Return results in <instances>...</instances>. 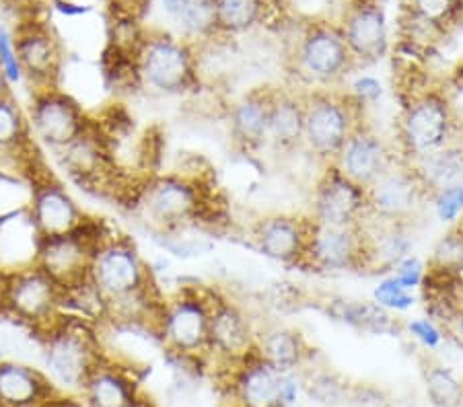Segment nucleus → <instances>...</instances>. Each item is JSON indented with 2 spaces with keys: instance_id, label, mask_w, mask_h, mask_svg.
Masks as SVG:
<instances>
[{
  "instance_id": "obj_1",
  "label": "nucleus",
  "mask_w": 463,
  "mask_h": 407,
  "mask_svg": "<svg viewBox=\"0 0 463 407\" xmlns=\"http://www.w3.org/2000/svg\"><path fill=\"white\" fill-rule=\"evenodd\" d=\"M132 208L153 231L174 233L211 220L216 204L211 188L198 175L169 171L145 177L132 199Z\"/></svg>"
},
{
  "instance_id": "obj_2",
  "label": "nucleus",
  "mask_w": 463,
  "mask_h": 407,
  "mask_svg": "<svg viewBox=\"0 0 463 407\" xmlns=\"http://www.w3.org/2000/svg\"><path fill=\"white\" fill-rule=\"evenodd\" d=\"M89 284L109 305L134 299V296L159 291L146 259L128 236L109 233L97 243L91 265H89Z\"/></svg>"
},
{
  "instance_id": "obj_3",
  "label": "nucleus",
  "mask_w": 463,
  "mask_h": 407,
  "mask_svg": "<svg viewBox=\"0 0 463 407\" xmlns=\"http://www.w3.org/2000/svg\"><path fill=\"white\" fill-rule=\"evenodd\" d=\"M364 114L340 88H309L305 91L303 148L321 165L338 159Z\"/></svg>"
},
{
  "instance_id": "obj_4",
  "label": "nucleus",
  "mask_w": 463,
  "mask_h": 407,
  "mask_svg": "<svg viewBox=\"0 0 463 407\" xmlns=\"http://www.w3.org/2000/svg\"><path fill=\"white\" fill-rule=\"evenodd\" d=\"M43 333V360L54 383L80 389L103 360L99 339L79 317L60 315Z\"/></svg>"
},
{
  "instance_id": "obj_5",
  "label": "nucleus",
  "mask_w": 463,
  "mask_h": 407,
  "mask_svg": "<svg viewBox=\"0 0 463 407\" xmlns=\"http://www.w3.org/2000/svg\"><path fill=\"white\" fill-rule=\"evenodd\" d=\"M213 291L203 286H182L165 296L156 321V336L174 356L203 358L208 354Z\"/></svg>"
},
{
  "instance_id": "obj_6",
  "label": "nucleus",
  "mask_w": 463,
  "mask_h": 407,
  "mask_svg": "<svg viewBox=\"0 0 463 407\" xmlns=\"http://www.w3.org/2000/svg\"><path fill=\"white\" fill-rule=\"evenodd\" d=\"M138 87L161 97L196 91L200 70L188 43L169 35L148 37L137 48Z\"/></svg>"
},
{
  "instance_id": "obj_7",
  "label": "nucleus",
  "mask_w": 463,
  "mask_h": 407,
  "mask_svg": "<svg viewBox=\"0 0 463 407\" xmlns=\"http://www.w3.org/2000/svg\"><path fill=\"white\" fill-rule=\"evenodd\" d=\"M66 294L37 265L0 272V313L43 331L62 315Z\"/></svg>"
},
{
  "instance_id": "obj_8",
  "label": "nucleus",
  "mask_w": 463,
  "mask_h": 407,
  "mask_svg": "<svg viewBox=\"0 0 463 407\" xmlns=\"http://www.w3.org/2000/svg\"><path fill=\"white\" fill-rule=\"evenodd\" d=\"M453 128L451 106L445 95L430 88L406 99L398 124V151L400 161L412 162L424 154L435 153L449 144Z\"/></svg>"
},
{
  "instance_id": "obj_9",
  "label": "nucleus",
  "mask_w": 463,
  "mask_h": 407,
  "mask_svg": "<svg viewBox=\"0 0 463 407\" xmlns=\"http://www.w3.org/2000/svg\"><path fill=\"white\" fill-rule=\"evenodd\" d=\"M25 111L37 146H46L54 154L83 136L93 122L80 101L60 87L33 91Z\"/></svg>"
},
{
  "instance_id": "obj_10",
  "label": "nucleus",
  "mask_w": 463,
  "mask_h": 407,
  "mask_svg": "<svg viewBox=\"0 0 463 407\" xmlns=\"http://www.w3.org/2000/svg\"><path fill=\"white\" fill-rule=\"evenodd\" d=\"M106 235L108 228L87 218L85 225L77 231L40 239L35 265L46 272L62 288L64 294H69L89 280L93 251Z\"/></svg>"
},
{
  "instance_id": "obj_11",
  "label": "nucleus",
  "mask_w": 463,
  "mask_h": 407,
  "mask_svg": "<svg viewBox=\"0 0 463 407\" xmlns=\"http://www.w3.org/2000/svg\"><path fill=\"white\" fill-rule=\"evenodd\" d=\"M303 265L326 273L369 270L363 227L319 225L309 218Z\"/></svg>"
},
{
  "instance_id": "obj_12",
  "label": "nucleus",
  "mask_w": 463,
  "mask_h": 407,
  "mask_svg": "<svg viewBox=\"0 0 463 407\" xmlns=\"http://www.w3.org/2000/svg\"><path fill=\"white\" fill-rule=\"evenodd\" d=\"M369 217L377 222H404L414 225L424 206L429 204V191L410 162L398 161L377 183L367 190Z\"/></svg>"
},
{
  "instance_id": "obj_13",
  "label": "nucleus",
  "mask_w": 463,
  "mask_h": 407,
  "mask_svg": "<svg viewBox=\"0 0 463 407\" xmlns=\"http://www.w3.org/2000/svg\"><path fill=\"white\" fill-rule=\"evenodd\" d=\"M369 217L367 190L334 165H324L311 194L309 218L319 225L358 227Z\"/></svg>"
},
{
  "instance_id": "obj_14",
  "label": "nucleus",
  "mask_w": 463,
  "mask_h": 407,
  "mask_svg": "<svg viewBox=\"0 0 463 407\" xmlns=\"http://www.w3.org/2000/svg\"><path fill=\"white\" fill-rule=\"evenodd\" d=\"M29 181H32V188H29V204L25 208L40 239L72 233L85 225L87 217L83 208L54 175L37 169Z\"/></svg>"
},
{
  "instance_id": "obj_15",
  "label": "nucleus",
  "mask_w": 463,
  "mask_h": 407,
  "mask_svg": "<svg viewBox=\"0 0 463 407\" xmlns=\"http://www.w3.org/2000/svg\"><path fill=\"white\" fill-rule=\"evenodd\" d=\"M258 328L241 302L213 291L211 325H208V354L231 366L256 350Z\"/></svg>"
},
{
  "instance_id": "obj_16",
  "label": "nucleus",
  "mask_w": 463,
  "mask_h": 407,
  "mask_svg": "<svg viewBox=\"0 0 463 407\" xmlns=\"http://www.w3.org/2000/svg\"><path fill=\"white\" fill-rule=\"evenodd\" d=\"M13 37L21 70H24V80L32 87V93L60 87L64 56L50 27L32 17L19 23Z\"/></svg>"
},
{
  "instance_id": "obj_17",
  "label": "nucleus",
  "mask_w": 463,
  "mask_h": 407,
  "mask_svg": "<svg viewBox=\"0 0 463 407\" xmlns=\"http://www.w3.org/2000/svg\"><path fill=\"white\" fill-rule=\"evenodd\" d=\"M354 58L345 35L332 27H316L303 37L298 48V70L313 88H334L348 77ZM309 91V88H307Z\"/></svg>"
},
{
  "instance_id": "obj_18",
  "label": "nucleus",
  "mask_w": 463,
  "mask_h": 407,
  "mask_svg": "<svg viewBox=\"0 0 463 407\" xmlns=\"http://www.w3.org/2000/svg\"><path fill=\"white\" fill-rule=\"evenodd\" d=\"M400 159L395 154L393 146L375 128H371L367 122H361L346 140V144L340 151L338 159L334 161V165L348 180H353L361 188L369 190Z\"/></svg>"
},
{
  "instance_id": "obj_19",
  "label": "nucleus",
  "mask_w": 463,
  "mask_h": 407,
  "mask_svg": "<svg viewBox=\"0 0 463 407\" xmlns=\"http://www.w3.org/2000/svg\"><path fill=\"white\" fill-rule=\"evenodd\" d=\"M309 217L268 214L253 225L251 239L261 255L282 265H303L307 245Z\"/></svg>"
},
{
  "instance_id": "obj_20",
  "label": "nucleus",
  "mask_w": 463,
  "mask_h": 407,
  "mask_svg": "<svg viewBox=\"0 0 463 407\" xmlns=\"http://www.w3.org/2000/svg\"><path fill=\"white\" fill-rule=\"evenodd\" d=\"M5 162H13L29 177L40 169L37 143L29 128L27 111L13 93L0 97V165Z\"/></svg>"
},
{
  "instance_id": "obj_21",
  "label": "nucleus",
  "mask_w": 463,
  "mask_h": 407,
  "mask_svg": "<svg viewBox=\"0 0 463 407\" xmlns=\"http://www.w3.org/2000/svg\"><path fill=\"white\" fill-rule=\"evenodd\" d=\"M272 88H251L231 103L227 120L235 146L245 154L268 146V116H270Z\"/></svg>"
},
{
  "instance_id": "obj_22",
  "label": "nucleus",
  "mask_w": 463,
  "mask_h": 407,
  "mask_svg": "<svg viewBox=\"0 0 463 407\" xmlns=\"http://www.w3.org/2000/svg\"><path fill=\"white\" fill-rule=\"evenodd\" d=\"M282 375L253 350L233 370V397L237 407H282Z\"/></svg>"
},
{
  "instance_id": "obj_23",
  "label": "nucleus",
  "mask_w": 463,
  "mask_h": 407,
  "mask_svg": "<svg viewBox=\"0 0 463 407\" xmlns=\"http://www.w3.org/2000/svg\"><path fill=\"white\" fill-rule=\"evenodd\" d=\"M305 91L272 88L270 116H268V146L279 153L303 148Z\"/></svg>"
},
{
  "instance_id": "obj_24",
  "label": "nucleus",
  "mask_w": 463,
  "mask_h": 407,
  "mask_svg": "<svg viewBox=\"0 0 463 407\" xmlns=\"http://www.w3.org/2000/svg\"><path fill=\"white\" fill-rule=\"evenodd\" d=\"M346 46L354 62H379L387 51V23L379 6L364 5L350 14L345 29Z\"/></svg>"
},
{
  "instance_id": "obj_25",
  "label": "nucleus",
  "mask_w": 463,
  "mask_h": 407,
  "mask_svg": "<svg viewBox=\"0 0 463 407\" xmlns=\"http://www.w3.org/2000/svg\"><path fill=\"white\" fill-rule=\"evenodd\" d=\"M256 350L280 375L301 373L311 358L305 338L288 325H270L266 329H258Z\"/></svg>"
},
{
  "instance_id": "obj_26",
  "label": "nucleus",
  "mask_w": 463,
  "mask_h": 407,
  "mask_svg": "<svg viewBox=\"0 0 463 407\" xmlns=\"http://www.w3.org/2000/svg\"><path fill=\"white\" fill-rule=\"evenodd\" d=\"M52 395L54 387L40 370L0 360V407H40Z\"/></svg>"
},
{
  "instance_id": "obj_27",
  "label": "nucleus",
  "mask_w": 463,
  "mask_h": 407,
  "mask_svg": "<svg viewBox=\"0 0 463 407\" xmlns=\"http://www.w3.org/2000/svg\"><path fill=\"white\" fill-rule=\"evenodd\" d=\"M83 393L89 407H130L138 399V387L124 368L101 360L87 379Z\"/></svg>"
},
{
  "instance_id": "obj_28",
  "label": "nucleus",
  "mask_w": 463,
  "mask_h": 407,
  "mask_svg": "<svg viewBox=\"0 0 463 407\" xmlns=\"http://www.w3.org/2000/svg\"><path fill=\"white\" fill-rule=\"evenodd\" d=\"M416 175L420 177L429 196L447 185L463 183V151L458 146H443L435 153L424 154V157L410 162Z\"/></svg>"
},
{
  "instance_id": "obj_29",
  "label": "nucleus",
  "mask_w": 463,
  "mask_h": 407,
  "mask_svg": "<svg viewBox=\"0 0 463 407\" xmlns=\"http://www.w3.org/2000/svg\"><path fill=\"white\" fill-rule=\"evenodd\" d=\"M334 317L350 328L367 333H387L395 328V321L390 310L381 309L373 301H342L335 302L332 309Z\"/></svg>"
},
{
  "instance_id": "obj_30",
  "label": "nucleus",
  "mask_w": 463,
  "mask_h": 407,
  "mask_svg": "<svg viewBox=\"0 0 463 407\" xmlns=\"http://www.w3.org/2000/svg\"><path fill=\"white\" fill-rule=\"evenodd\" d=\"M219 32L241 33L248 32L261 17L264 0H214Z\"/></svg>"
},
{
  "instance_id": "obj_31",
  "label": "nucleus",
  "mask_w": 463,
  "mask_h": 407,
  "mask_svg": "<svg viewBox=\"0 0 463 407\" xmlns=\"http://www.w3.org/2000/svg\"><path fill=\"white\" fill-rule=\"evenodd\" d=\"M424 389L435 407H461L463 387L447 366H427L424 370Z\"/></svg>"
},
{
  "instance_id": "obj_32",
  "label": "nucleus",
  "mask_w": 463,
  "mask_h": 407,
  "mask_svg": "<svg viewBox=\"0 0 463 407\" xmlns=\"http://www.w3.org/2000/svg\"><path fill=\"white\" fill-rule=\"evenodd\" d=\"M175 21L196 37H211L219 32L214 0H184Z\"/></svg>"
},
{
  "instance_id": "obj_33",
  "label": "nucleus",
  "mask_w": 463,
  "mask_h": 407,
  "mask_svg": "<svg viewBox=\"0 0 463 407\" xmlns=\"http://www.w3.org/2000/svg\"><path fill=\"white\" fill-rule=\"evenodd\" d=\"M303 389L311 399H316L319 403L334 405L350 399V389L345 381H340L338 376L330 370H321V373H313L311 376H301Z\"/></svg>"
},
{
  "instance_id": "obj_34",
  "label": "nucleus",
  "mask_w": 463,
  "mask_h": 407,
  "mask_svg": "<svg viewBox=\"0 0 463 407\" xmlns=\"http://www.w3.org/2000/svg\"><path fill=\"white\" fill-rule=\"evenodd\" d=\"M371 301L377 302L381 309L390 310V313H408L416 305L414 292L408 291L404 284H400L392 273H385L377 286L373 288Z\"/></svg>"
},
{
  "instance_id": "obj_35",
  "label": "nucleus",
  "mask_w": 463,
  "mask_h": 407,
  "mask_svg": "<svg viewBox=\"0 0 463 407\" xmlns=\"http://www.w3.org/2000/svg\"><path fill=\"white\" fill-rule=\"evenodd\" d=\"M432 212L439 222L453 225L463 217V183L447 185L443 190H437L429 196Z\"/></svg>"
},
{
  "instance_id": "obj_36",
  "label": "nucleus",
  "mask_w": 463,
  "mask_h": 407,
  "mask_svg": "<svg viewBox=\"0 0 463 407\" xmlns=\"http://www.w3.org/2000/svg\"><path fill=\"white\" fill-rule=\"evenodd\" d=\"M345 93L364 114L367 109L375 107L381 97H383V85H381V80L377 77H373V74H361V77H356L353 83L348 85V88H345Z\"/></svg>"
},
{
  "instance_id": "obj_37",
  "label": "nucleus",
  "mask_w": 463,
  "mask_h": 407,
  "mask_svg": "<svg viewBox=\"0 0 463 407\" xmlns=\"http://www.w3.org/2000/svg\"><path fill=\"white\" fill-rule=\"evenodd\" d=\"M404 328L408 336L422 347H427V350H437L445 339L443 328L435 319H430V317H414V319H408L404 323Z\"/></svg>"
},
{
  "instance_id": "obj_38",
  "label": "nucleus",
  "mask_w": 463,
  "mask_h": 407,
  "mask_svg": "<svg viewBox=\"0 0 463 407\" xmlns=\"http://www.w3.org/2000/svg\"><path fill=\"white\" fill-rule=\"evenodd\" d=\"M0 69L9 79L11 87L24 83V70H21L17 48H14V37L9 29L0 27Z\"/></svg>"
},
{
  "instance_id": "obj_39",
  "label": "nucleus",
  "mask_w": 463,
  "mask_h": 407,
  "mask_svg": "<svg viewBox=\"0 0 463 407\" xmlns=\"http://www.w3.org/2000/svg\"><path fill=\"white\" fill-rule=\"evenodd\" d=\"M414 9L422 23L435 27L451 19L458 9V0H414Z\"/></svg>"
},
{
  "instance_id": "obj_40",
  "label": "nucleus",
  "mask_w": 463,
  "mask_h": 407,
  "mask_svg": "<svg viewBox=\"0 0 463 407\" xmlns=\"http://www.w3.org/2000/svg\"><path fill=\"white\" fill-rule=\"evenodd\" d=\"M390 273L400 284H404L408 291L414 292L416 288L422 286V280L427 276V262L412 254L406 259H402Z\"/></svg>"
},
{
  "instance_id": "obj_41",
  "label": "nucleus",
  "mask_w": 463,
  "mask_h": 407,
  "mask_svg": "<svg viewBox=\"0 0 463 407\" xmlns=\"http://www.w3.org/2000/svg\"><path fill=\"white\" fill-rule=\"evenodd\" d=\"M303 389V381L301 375L293 373V375H282V383H280V403L282 407H293L298 399V393Z\"/></svg>"
},
{
  "instance_id": "obj_42",
  "label": "nucleus",
  "mask_w": 463,
  "mask_h": 407,
  "mask_svg": "<svg viewBox=\"0 0 463 407\" xmlns=\"http://www.w3.org/2000/svg\"><path fill=\"white\" fill-rule=\"evenodd\" d=\"M40 407H89L85 402H77V399H66V397H50L46 403Z\"/></svg>"
},
{
  "instance_id": "obj_43",
  "label": "nucleus",
  "mask_w": 463,
  "mask_h": 407,
  "mask_svg": "<svg viewBox=\"0 0 463 407\" xmlns=\"http://www.w3.org/2000/svg\"><path fill=\"white\" fill-rule=\"evenodd\" d=\"M163 3V9H165V13L167 14H171V17H177V13H179V9H182V3L184 0H161Z\"/></svg>"
},
{
  "instance_id": "obj_44",
  "label": "nucleus",
  "mask_w": 463,
  "mask_h": 407,
  "mask_svg": "<svg viewBox=\"0 0 463 407\" xmlns=\"http://www.w3.org/2000/svg\"><path fill=\"white\" fill-rule=\"evenodd\" d=\"M11 93H13V87L9 83V79L5 77L3 69H0V97H6V95H11Z\"/></svg>"
},
{
  "instance_id": "obj_45",
  "label": "nucleus",
  "mask_w": 463,
  "mask_h": 407,
  "mask_svg": "<svg viewBox=\"0 0 463 407\" xmlns=\"http://www.w3.org/2000/svg\"><path fill=\"white\" fill-rule=\"evenodd\" d=\"M455 323V331H458V338L459 342L463 344V310H459L458 315H455V319H451Z\"/></svg>"
},
{
  "instance_id": "obj_46",
  "label": "nucleus",
  "mask_w": 463,
  "mask_h": 407,
  "mask_svg": "<svg viewBox=\"0 0 463 407\" xmlns=\"http://www.w3.org/2000/svg\"><path fill=\"white\" fill-rule=\"evenodd\" d=\"M14 5H24V6H33V5H40V0H13Z\"/></svg>"
},
{
  "instance_id": "obj_47",
  "label": "nucleus",
  "mask_w": 463,
  "mask_h": 407,
  "mask_svg": "<svg viewBox=\"0 0 463 407\" xmlns=\"http://www.w3.org/2000/svg\"><path fill=\"white\" fill-rule=\"evenodd\" d=\"M130 407H153V405H151V403H148V402H143V399H140V397H138V399H137V402H134V403H132Z\"/></svg>"
},
{
  "instance_id": "obj_48",
  "label": "nucleus",
  "mask_w": 463,
  "mask_h": 407,
  "mask_svg": "<svg viewBox=\"0 0 463 407\" xmlns=\"http://www.w3.org/2000/svg\"><path fill=\"white\" fill-rule=\"evenodd\" d=\"M235 407H237V405H235Z\"/></svg>"
}]
</instances>
